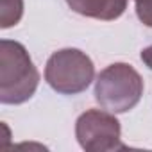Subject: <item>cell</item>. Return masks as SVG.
I'll use <instances>...</instances> for the list:
<instances>
[{
  "instance_id": "277c9868",
  "label": "cell",
  "mask_w": 152,
  "mask_h": 152,
  "mask_svg": "<svg viewBox=\"0 0 152 152\" xmlns=\"http://www.w3.org/2000/svg\"><path fill=\"white\" fill-rule=\"evenodd\" d=\"M75 138L86 152H109L124 148L122 127L115 113L88 109L75 122Z\"/></svg>"
},
{
  "instance_id": "ba28073f",
  "label": "cell",
  "mask_w": 152,
  "mask_h": 152,
  "mask_svg": "<svg viewBox=\"0 0 152 152\" xmlns=\"http://www.w3.org/2000/svg\"><path fill=\"white\" fill-rule=\"evenodd\" d=\"M141 61H143V64H145L147 68L152 70V45L141 50Z\"/></svg>"
},
{
  "instance_id": "6da1fadb",
  "label": "cell",
  "mask_w": 152,
  "mask_h": 152,
  "mask_svg": "<svg viewBox=\"0 0 152 152\" xmlns=\"http://www.w3.org/2000/svg\"><path fill=\"white\" fill-rule=\"evenodd\" d=\"M39 72L27 48L13 39L0 41V102L23 104L38 90Z\"/></svg>"
},
{
  "instance_id": "8992f818",
  "label": "cell",
  "mask_w": 152,
  "mask_h": 152,
  "mask_svg": "<svg viewBox=\"0 0 152 152\" xmlns=\"http://www.w3.org/2000/svg\"><path fill=\"white\" fill-rule=\"evenodd\" d=\"M23 16V0H0V27L9 29Z\"/></svg>"
},
{
  "instance_id": "3957f363",
  "label": "cell",
  "mask_w": 152,
  "mask_h": 152,
  "mask_svg": "<svg viewBox=\"0 0 152 152\" xmlns=\"http://www.w3.org/2000/svg\"><path fill=\"white\" fill-rule=\"evenodd\" d=\"M95 79V64L79 48H61L54 52L45 66V81L61 95H77Z\"/></svg>"
},
{
  "instance_id": "52a82bcc",
  "label": "cell",
  "mask_w": 152,
  "mask_h": 152,
  "mask_svg": "<svg viewBox=\"0 0 152 152\" xmlns=\"http://www.w3.org/2000/svg\"><path fill=\"white\" fill-rule=\"evenodd\" d=\"M136 2V15L140 22L152 29V0H134Z\"/></svg>"
},
{
  "instance_id": "5b68a950",
  "label": "cell",
  "mask_w": 152,
  "mask_h": 152,
  "mask_svg": "<svg viewBox=\"0 0 152 152\" xmlns=\"http://www.w3.org/2000/svg\"><path fill=\"white\" fill-rule=\"evenodd\" d=\"M66 4L77 15L102 22L116 20L127 9V0H66Z\"/></svg>"
},
{
  "instance_id": "7a4b0ae2",
  "label": "cell",
  "mask_w": 152,
  "mask_h": 152,
  "mask_svg": "<svg viewBox=\"0 0 152 152\" xmlns=\"http://www.w3.org/2000/svg\"><path fill=\"white\" fill-rule=\"evenodd\" d=\"M143 95L141 75L127 63H113L95 81V100L115 115L131 111Z\"/></svg>"
}]
</instances>
